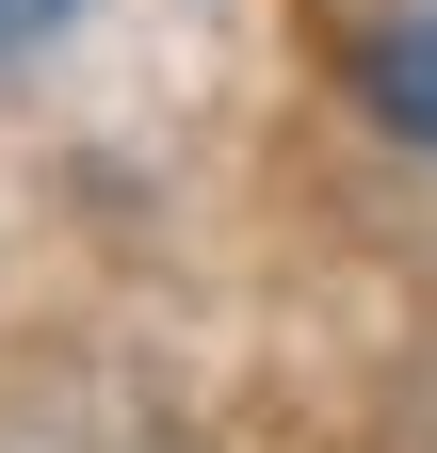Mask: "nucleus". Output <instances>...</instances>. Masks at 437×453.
Segmentation results:
<instances>
[{"label": "nucleus", "mask_w": 437, "mask_h": 453, "mask_svg": "<svg viewBox=\"0 0 437 453\" xmlns=\"http://www.w3.org/2000/svg\"><path fill=\"white\" fill-rule=\"evenodd\" d=\"M372 97L437 146V17H389V33H372Z\"/></svg>", "instance_id": "nucleus-1"}, {"label": "nucleus", "mask_w": 437, "mask_h": 453, "mask_svg": "<svg viewBox=\"0 0 437 453\" xmlns=\"http://www.w3.org/2000/svg\"><path fill=\"white\" fill-rule=\"evenodd\" d=\"M49 17H65V0H0V49H33V33H49Z\"/></svg>", "instance_id": "nucleus-2"}]
</instances>
